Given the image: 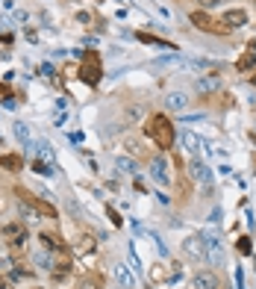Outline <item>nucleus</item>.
<instances>
[{
  "label": "nucleus",
  "mask_w": 256,
  "mask_h": 289,
  "mask_svg": "<svg viewBox=\"0 0 256 289\" xmlns=\"http://www.w3.org/2000/svg\"><path fill=\"white\" fill-rule=\"evenodd\" d=\"M32 145H35V154H38V160L53 162V148H50V142H32Z\"/></svg>",
  "instance_id": "4be33fe9"
},
{
  "label": "nucleus",
  "mask_w": 256,
  "mask_h": 289,
  "mask_svg": "<svg viewBox=\"0 0 256 289\" xmlns=\"http://www.w3.org/2000/svg\"><path fill=\"white\" fill-rule=\"evenodd\" d=\"M183 65H189V59H183L180 53H168V56H159V59H153L150 68H183Z\"/></svg>",
  "instance_id": "9b49d317"
},
{
  "label": "nucleus",
  "mask_w": 256,
  "mask_h": 289,
  "mask_svg": "<svg viewBox=\"0 0 256 289\" xmlns=\"http://www.w3.org/2000/svg\"><path fill=\"white\" fill-rule=\"evenodd\" d=\"M12 130H15V136H18V142L24 145V148H30L32 145V136H30V127L24 124V121H15L12 124Z\"/></svg>",
  "instance_id": "a211bd4d"
},
{
  "label": "nucleus",
  "mask_w": 256,
  "mask_h": 289,
  "mask_svg": "<svg viewBox=\"0 0 256 289\" xmlns=\"http://www.w3.org/2000/svg\"><path fill=\"white\" fill-rule=\"evenodd\" d=\"M236 289H245L242 287V269H236Z\"/></svg>",
  "instance_id": "c756f323"
},
{
  "label": "nucleus",
  "mask_w": 256,
  "mask_h": 289,
  "mask_svg": "<svg viewBox=\"0 0 256 289\" xmlns=\"http://www.w3.org/2000/svg\"><path fill=\"white\" fill-rule=\"evenodd\" d=\"M254 65H256V44H251V47H248V53L236 62V68H239V71H251Z\"/></svg>",
  "instance_id": "aec40b11"
},
{
  "label": "nucleus",
  "mask_w": 256,
  "mask_h": 289,
  "mask_svg": "<svg viewBox=\"0 0 256 289\" xmlns=\"http://www.w3.org/2000/svg\"><path fill=\"white\" fill-rule=\"evenodd\" d=\"M112 272H115V281H118L121 289H135V278H132V272H129L124 263H115Z\"/></svg>",
  "instance_id": "1a4fd4ad"
},
{
  "label": "nucleus",
  "mask_w": 256,
  "mask_h": 289,
  "mask_svg": "<svg viewBox=\"0 0 256 289\" xmlns=\"http://www.w3.org/2000/svg\"><path fill=\"white\" fill-rule=\"evenodd\" d=\"M80 289H100V278H95V275H86V278L80 281Z\"/></svg>",
  "instance_id": "393cba45"
},
{
  "label": "nucleus",
  "mask_w": 256,
  "mask_h": 289,
  "mask_svg": "<svg viewBox=\"0 0 256 289\" xmlns=\"http://www.w3.org/2000/svg\"><path fill=\"white\" fill-rule=\"evenodd\" d=\"M183 254L192 263H203L206 260V242H203V236H186L183 239Z\"/></svg>",
  "instance_id": "20e7f679"
},
{
  "label": "nucleus",
  "mask_w": 256,
  "mask_h": 289,
  "mask_svg": "<svg viewBox=\"0 0 256 289\" xmlns=\"http://www.w3.org/2000/svg\"><path fill=\"white\" fill-rule=\"evenodd\" d=\"M224 3H233V0H197V6L206 12V9H218V6H224Z\"/></svg>",
  "instance_id": "a878e982"
},
{
  "label": "nucleus",
  "mask_w": 256,
  "mask_h": 289,
  "mask_svg": "<svg viewBox=\"0 0 256 289\" xmlns=\"http://www.w3.org/2000/svg\"><path fill=\"white\" fill-rule=\"evenodd\" d=\"M0 97H3V100H12V95H9V89H6V86H0Z\"/></svg>",
  "instance_id": "7c9ffc66"
},
{
  "label": "nucleus",
  "mask_w": 256,
  "mask_h": 289,
  "mask_svg": "<svg viewBox=\"0 0 256 289\" xmlns=\"http://www.w3.org/2000/svg\"><path fill=\"white\" fill-rule=\"evenodd\" d=\"M254 3H256V0H254Z\"/></svg>",
  "instance_id": "473e14b6"
},
{
  "label": "nucleus",
  "mask_w": 256,
  "mask_h": 289,
  "mask_svg": "<svg viewBox=\"0 0 256 289\" xmlns=\"http://www.w3.org/2000/svg\"><path fill=\"white\" fill-rule=\"evenodd\" d=\"M189 21H192L197 30H203V32H218V35H227V32H230V30L224 27V24H215V21H212V18H209V15L203 12V9L192 12V15H189Z\"/></svg>",
  "instance_id": "39448f33"
},
{
  "label": "nucleus",
  "mask_w": 256,
  "mask_h": 289,
  "mask_svg": "<svg viewBox=\"0 0 256 289\" xmlns=\"http://www.w3.org/2000/svg\"><path fill=\"white\" fill-rule=\"evenodd\" d=\"M194 89H197L200 95H212V92L221 89V80H218L215 74H209V77H197V80H194Z\"/></svg>",
  "instance_id": "9d476101"
},
{
  "label": "nucleus",
  "mask_w": 256,
  "mask_h": 289,
  "mask_svg": "<svg viewBox=\"0 0 256 289\" xmlns=\"http://www.w3.org/2000/svg\"><path fill=\"white\" fill-rule=\"evenodd\" d=\"M35 266L44 269V272H53V257L47 251H41V254H35Z\"/></svg>",
  "instance_id": "b1692460"
},
{
  "label": "nucleus",
  "mask_w": 256,
  "mask_h": 289,
  "mask_svg": "<svg viewBox=\"0 0 256 289\" xmlns=\"http://www.w3.org/2000/svg\"><path fill=\"white\" fill-rule=\"evenodd\" d=\"M80 53V50H77ZM83 56V65H80V80L86 83V86H92L95 89L97 83H100V59H97V53H80Z\"/></svg>",
  "instance_id": "f03ea898"
},
{
  "label": "nucleus",
  "mask_w": 256,
  "mask_h": 289,
  "mask_svg": "<svg viewBox=\"0 0 256 289\" xmlns=\"http://www.w3.org/2000/svg\"><path fill=\"white\" fill-rule=\"evenodd\" d=\"M3 236H6V242H9L12 248H24V245H27V230H24L21 225L3 227Z\"/></svg>",
  "instance_id": "423d86ee"
},
{
  "label": "nucleus",
  "mask_w": 256,
  "mask_h": 289,
  "mask_svg": "<svg viewBox=\"0 0 256 289\" xmlns=\"http://www.w3.org/2000/svg\"><path fill=\"white\" fill-rule=\"evenodd\" d=\"M165 103H168V109L186 112V106H189V97H186V92H171V95L165 97Z\"/></svg>",
  "instance_id": "2eb2a0df"
},
{
  "label": "nucleus",
  "mask_w": 256,
  "mask_h": 289,
  "mask_svg": "<svg viewBox=\"0 0 256 289\" xmlns=\"http://www.w3.org/2000/svg\"><path fill=\"white\" fill-rule=\"evenodd\" d=\"M115 168L124 171V174H138V165L129 160V157H115Z\"/></svg>",
  "instance_id": "412c9836"
},
{
  "label": "nucleus",
  "mask_w": 256,
  "mask_h": 289,
  "mask_svg": "<svg viewBox=\"0 0 256 289\" xmlns=\"http://www.w3.org/2000/svg\"><path fill=\"white\" fill-rule=\"evenodd\" d=\"M180 139H183V148H186L192 157H197V154L203 151V139H200V136H194L192 130H183V136H180Z\"/></svg>",
  "instance_id": "ddd939ff"
},
{
  "label": "nucleus",
  "mask_w": 256,
  "mask_h": 289,
  "mask_svg": "<svg viewBox=\"0 0 256 289\" xmlns=\"http://www.w3.org/2000/svg\"><path fill=\"white\" fill-rule=\"evenodd\" d=\"M189 174H192L194 180H200V183L212 186V168H209V165H203L200 160H192V162H189Z\"/></svg>",
  "instance_id": "6e6552de"
},
{
  "label": "nucleus",
  "mask_w": 256,
  "mask_h": 289,
  "mask_svg": "<svg viewBox=\"0 0 256 289\" xmlns=\"http://www.w3.org/2000/svg\"><path fill=\"white\" fill-rule=\"evenodd\" d=\"M30 289H41V287H30Z\"/></svg>",
  "instance_id": "2f4dec72"
},
{
  "label": "nucleus",
  "mask_w": 256,
  "mask_h": 289,
  "mask_svg": "<svg viewBox=\"0 0 256 289\" xmlns=\"http://www.w3.org/2000/svg\"><path fill=\"white\" fill-rule=\"evenodd\" d=\"M150 177H153L156 183H162V186L168 183V162L162 160V157H153V160H150Z\"/></svg>",
  "instance_id": "f8f14e48"
},
{
  "label": "nucleus",
  "mask_w": 256,
  "mask_h": 289,
  "mask_svg": "<svg viewBox=\"0 0 256 289\" xmlns=\"http://www.w3.org/2000/svg\"><path fill=\"white\" fill-rule=\"evenodd\" d=\"M38 242H41V248H47V251H62L65 248V242H59V236H53V233H41Z\"/></svg>",
  "instance_id": "f3484780"
},
{
  "label": "nucleus",
  "mask_w": 256,
  "mask_h": 289,
  "mask_svg": "<svg viewBox=\"0 0 256 289\" xmlns=\"http://www.w3.org/2000/svg\"><path fill=\"white\" fill-rule=\"evenodd\" d=\"M221 24H224L227 30H239V27L248 24V12H245V9H227L224 18H221Z\"/></svg>",
  "instance_id": "0eeeda50"
},
{
  "label": "nucleus",
  "mask_w": 256,
  "mask_h": 289,
  "mask_svg": "<svg viewBox=\"0 0 256 289\" xmlns=\"http://www.w3.org/2000/svg\"><path fill=\"white\" fill-rule=\"evenodd\" d=\"M147 136L159 145L162 151H168V148H174V139H177V133H174V124H171V118H165V115H153L150 121H147Z\"/></svg>",
  "instance_id": "f257e3e1"
},
{
  "label": "nucleus",
  "mask_w": 256,
  "mask_h": 289,
  "mask_svg": "<svg viewBox=\"0 0 256 289\" xmlns=\"http://www.w3.org/2000/svg\"><path fill=\"white\" fill-rule=\"evenodd\" d=\"M239 251H242V254H251V239H242V242H239Z\"/></svg>",
  "instance_id": "cd10ccee"
},
{
  "label": "nucleus",
  "mask_w": 256,
  "mask_h": 289,
  "mask_svg": "<svg viewBox=\"0 0 256 289\" xmlns=\"http://www.w3.org/2000/svg\"><path fill=\"white\" fill-rule=\"evenodd\" d=\"M0 168H6V171H18V168H24V162L18 154H3L0 157Z\"/></svg>",
  "instance_id": "6ab92c4d"
},
{
  "label": "nucleus",
  "mask_w": 256,
  "mask_h": 289,
  "mask_svg": "<svg viewBox=\"0 0 256 289\" xmlns=\"http://www.w3.org/2000/svg\"><path fill=\"white\" fill-rule=\"evenodd\" d=\"M32 171H35V174H41V177H53V162L35 160V162H32Z\"/></svg>",
  "instance_id": "5701e85b"
},
{
  "label": "nucleus",
  "mask_w": 256,
  "mask_h": 289,
  "mask_svg": "<svg viewBox=\"0 0 256 289\" xmlns=\"http://www.w3.org/2000/svg\"><path fill=\"white\" fill-rule=\"evenodd\" d=\"M106 216H109V222H112V225H115V227L121 225V216H118V213H115L112 207H106Z\"/></svg>",
  "instance_id": "bb28decb"
},
{
  "label": "nucleus",
  "mask_w": 256,
  "mask_h": 289,
  "mask_svg": "<svg viewBox=\"0 0 256 289\" xmlns=\"http://www.w3.org/2000/svg\"><path fill=\"white\" fill-rule=\"evenodd\" d=\"M192 289H218V278L212 272H200V275H194Z\"/></svg>",
  "instance_id": "4468645a"
},
{
  "label": "nucleus",
  "mask_w": 256,
  "mask_h": 289,
  "mask_svg": "<svg viewBox=\"0 0 256 289\" xmlns=\"http://www.w3.org/2000/svg\"><path fill=\"white\" fill-rule=\"evenodd\" d=\"M141 115H144V106H141V103H129L127 109H124V121H127V124H138Z\"/></svg>",
  "instance_id": "dca6fc26"
},
{
  "label": "nucleus",
  "mask_w": 256,
  "mask_h": 289,
  "mask_svg": "<svg viewBox=\"0 0 256 289\" xmlns=\"http://www.w3.org/2000/svg\"><path fill=\"white\" fill-rule=\"evenodd\" d=\"M203 242H206V260H209V266L221 269V266H224V260H227L221 239H218L215 233H203Z\"/></svg>",
  "instance_id": "7ed1b4c3"
},
{
  "label": "nucleus",
  "mask_w": 256,
  "mask_h": 289,
  "mask_svg": "<svg viewBox=\"0 0 256 289\" xmlns=\"http://www.w3.org/2000/svg\"><path fill=\"white\" fill-rule=\"evenodd\" d=\"M127 148H129V154H141V145H138V142H132V139L127 142Z\"/></svg>",
  "instance_id": "c85d7f7f"
}]
</instances>
